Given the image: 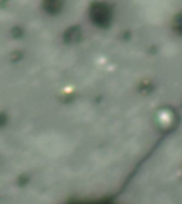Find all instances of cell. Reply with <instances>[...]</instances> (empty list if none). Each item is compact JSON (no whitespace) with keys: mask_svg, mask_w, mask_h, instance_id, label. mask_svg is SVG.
I'll list each match as a JSON object with an SVG mask.
<instances>
[{"mask_svg":"<svg viewBox=\"0 0 182 204\" xmlns=\"http://www.w3.org/2000/svg\"><path fill=\"white\" fill-rule=\"evenodd\" d=\"M181 0H134L135 9L142 19L149 23L167 20L177 10Z\"/></svg>","mask_w":182,"mask_h":204,"instance_id":"cell-1","label":"cell"}]
</instances>
